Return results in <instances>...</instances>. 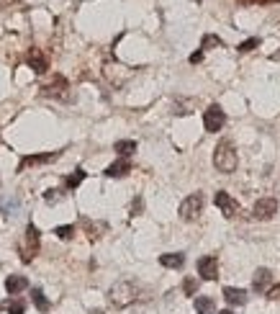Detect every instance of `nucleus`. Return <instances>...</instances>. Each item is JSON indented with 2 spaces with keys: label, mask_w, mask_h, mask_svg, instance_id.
Listing matches in <instances>:
<instances>
[{
  "label": "nucleus",
  "mask_w": 280,
  "mask_h": 314,
  "mask_svg": "<svg viewBox=\"0 0 280 314\" xmlns=\"http://www.w3.org/2000/svg\"><path fill=\"white\" fill-rule=\"evenodd\" d=\"M198 273H201V278H206V281H216V278H218V260H216L213 255L201 258V260H198Z\"/></svg>",
  "instance_id": "nucleus-8"
},
{
  "label": "nucleus",
  "mask_w": 280,
  "mask_h": 314,
  "mask_svg": "<svg viewBox=\"0 0 280 314\" xmlns=\"http://www.w3.org/2000/svg\"><path fill=\"white\" fill-rule=\"evenodd\" d=\"M270 278H272V276H270V270H267V268H259V270L254 273V283H252V286H254V291H265V288H267V283H270Z\"/></svg>",
  "instance_id": "nucleus-17"
},
{
  "label": "nucleus",
  "mask_w": 280,
  "mask_h": 314,
  "mask_svg": "<svg viewBox=\"0 0 280 314\" xmlns=\"http://www.w3.org/2000/svg\"><path fill=\"white\" fill-rule=\"evenodd\" d=\"M159 263L165 268H180L185 263V255L183 252H167V255H159Z\"/></svg>",
  "instance_id": "nucleus-15"
},
{
  "label": "nucleus",
  "mask_w": 280,
  "mask_h": 314,
  "mask_svg": "<svg viewBox=\"0 0 280 314\" xmlns=\"http://www.w3.org/2000/svg\"><path fill=\"white\" fill-rule=\"evenodd\" d=\"M44 201H47V204H57V201H59V191H47V193H44Z\"/></svg>",
  "instance_id": "nucleus-27"
},
{
  "label": "nucleus",
  "mask_w": 280,
  "mask_h": 314,
  "mask_svg": "<svg viewBox=\"0 0 280 314\" xmlns=\"http://www.w3.org/2000/svg\"><path fill=\"white\" fill-rule=\"evenodd\" d=\"M224 121H226V113H224V108L221 106H208L206 108V113H203V126H206V131H218L221 126H224Z\"/></svg>",
  "instance_id": "nucleus-5"
},
{
  "label": "nucleus",
  "mask_w": 280,
  "mask_h": 314,
  "mask_svg": "<svg viewBox=\"0 0 280 314\" xmlns=\"http://www.w3.org/2000/svg\"><path fill=\"white\" fill-rule=\"evenodd\" d=\"M213 201H216V206L221 209V214H224V217H234V214H236V209H239V206H236V201H234L226 191H218Z\"/></svg>",
  "instance_id": "nucleus-11"
},
{
  "label": "nucleus",
  "mask_w": 280,
  "mask_h": 314,
  "mask_svg": "<svg viewBox=\"0 0 280 314\" xmlns=\"http://www.w3.org/2000/svg\"><path fill=\"white\" fill-rule=\"evenodd\" d=\"M54 234H57L59 240H72V234H75V227H72V224H65V227H57V229H54Z\"/></svg>",
  "instance_id": "nucleus-22"
},
{
  "label": "nucleus",
  "mask_w": 280,
  "mask_h": 314,
  "mask_svg": "<svg viewBox=\"0 0 280 314\" xmlns=\"http://www.w3.org/2000/svg\"><path fill=\"white\" fill-rule=\"evenodd\" d=\"M242 6H270V3H277V0H239Z\"/></svg>",
  "instance_id": "nucleus-26"
},
{
  "label": "nucleus",
  "mask_w": 280,
  "mask_h": 314,
  "mask_svg": "<svg viewBox=\"0 0 280 314\" xmlns=\"http://www.w3.org/2000/svg\"><path fill=\"white\" fill-rule=\"evenodd\" d=\"M39 229L34 227V224H29L26 227V234H24V245H21V260L24 263H31L34 258H36V252H39Z\"/></svg>",
  "instance_id": "nucleus-3"
},
{
  "label": "nucleus",
  "mask_w": 280,
  "mask_h": 314,
  "mask_svg": "<svg viewBox=\"0 0 280 314\" xmlns=\"http://www.w3.org/2000/svg\"><path fill=\"white\" fill-rule=\"evenodd\" d=\"M113 149H116L121 157H129V154H134V152H136V142H131V139H121V142H116V144H113Z\"/></svg>",
  "instance_id": "nucleus-18"
},
{
  "label": "nucleus",
  "mask_w": 280,
  "mask_h": 314,
  "mask_svg": "<svg viewBox=\"0 0 280 314\" xmlns=\"http://www.w3.org/2000/svg\"><path fill=\"white\" fill-rule=\"evenodd\" d=\"M203 60V52H195V54H190V62L195 65V62H201Z\"/></svg>",
  "instance_id": "nucleus-29"
},
{
  "label": "nucleus",
  "mask_w": 280,
  "mask_h": 314,
  "mask_svg": "<svg viewBox=\"0 0 280 314\" xmlns=\"http://www.w3.org/2000/svg\"><path fill=\"white\" fill-rule=\"evenodd\" d=\"M126 173H131V163L126 160V157H121V160H116L113 165L106 168V175L108 178H124Z\"/></svg>",
  "instance_id": "nucleus-12"
},
{
  "label": "nucleus",
  "mask_w": 280,
  "mask_h": 314,
  "mask_svg": "<svg viewBox=\"0 0 280 314\" xmlns=\"http://www.w3.org/2000/svg\"><path fill=\"white\" fill-rule=\"evenodd\" d=\"M221 44H224V42H221V39H218L216 34H206V36H203V44H201V47H203V49H213V47H221Z\"/></svg>",
  "instance_id": "nucleus-21"
},
{
  "label": "nucleus",
  "mask_w": 280,
  "mask_h": 314,
  "mask_svg": "<svg viewBox=\"0 0 280 314\" xmlns=\"http://www.w3.org/2000/svg\"><path fill=\"white\" fill-rule=\"evenodd\" d=\"M59 157V152H47V154H29V157H24L21 160V165H18V173H24L26 168H31V165H42V163H52V160H57Z\"/></svg>",
  "instance_id": "nucleus-10"
},
{
  "label": "nucleus",
  "mask_w": 280,
  "mask_h": 314,
  "mask_svg": "<svg viewBox=\"0 0 280 314\" xmlns=\"http://www.w3.org/2000/svg\"><path fill=\"white\" fill-rule=\"evenodd\" d=\"M224 299L231 304V306H242L247 301V291L244 288H234V286H226L224 288Z\"/></svg>",
  "instance_id": "nucleus-13"
},
{
  "label": "nucleus",
  "mask_w": 280,
  "mask_h": 314,
  "mask_svg": "<svg viewBox=\"0 0 280 314\" xmlns=\"http://www.w3.org/2000/svg\"><path fill=\"white\" fill-rule=\"evenodd\" d=\"M267 299H270V301H280V283L272 286V288L267 291Z\"/></svg>",
  "instance_id": "nucleus-28"
},
{
  "label": "nucleus",
  "mask_w": 280,
  "mask_h": 314,
  "mask_svg": "<svg viewBox=\"0 0 280 314\" xmlns=\"http://www.w3.org/2000/svg\"><path fill=\"white\" fill-rule=\"evenodd\" d=\"M213 165H216V170H221V173H234V170H236L239 157H236V149H234L229 142H221V144L216 147V152H213Z\"/></svg>",
  "instance_id": "nucleus-2"
},
{
  "label": "nucleus",
  "mask_w": 280,
  "mask_h": 314,
  "mask_svg": "<svg viewBox=\"0 0 280 314\" xmlns=\"http://www.w3.org/2000/svg\"><path fill=\"white\" fill-rule=\"evenodd\" d=\"M31 299H34V304H36L39 311H49V299L44 296L42 288H31Z\"/></svg>",
  "instance_id": "nucleus-19"
},
{
  "label": "nucleus",
  "mask_w": 280,
  "mask_h": 314,
  "mask_svg": "<svg viewBox=\"0 0 280 314\" xmlns=\"http://www.w3.org/2000/svg\"><path fill=\"white\" fill-rule=\"evenodd\" d=\"M83 181H85V170H75V173H72V175H70V178L65 181V186H67V188L72 191V188H77V186H80Z\"/></svg>",
  "instance_id": "nucleus-20"
},
{
  "label": "nucleus",
  "mask_w": 280,
  "mask_h": 314,
  "mask_svg": "<svg viewBox=\"0 0 280 314\" xmlns=\"http://www.w3.org/2000/svg\"><path fill=\"white\" fill-rule=\"evenodd\" d=\"M201 211H203V196H201V193H193V196H188V199L180 204V219H185V222L198 219Z\"/></svg>",
  "instance_id": "nucleus-4"
},
{
  "label": "nucleus",
  "mask_w": 280,
  "mask_h": 314,
  "mask_svg": "<svg viewBox=\"0 0 280 314\" xmlns=\"http://www.w3.org/2000/svg\"><path fill=\"white\" fill-rule=\"evenodd\" d=\"M26 62H29V67L34 70V72H39V75H44L47 70H49V62H47V57H44V52L42 49H29V54H26Z\"/></svg>",
  "instance_id": "nucleus-9"
},
{
  "label": "nucleus",
  "mask_w": 280,
  "mask_h": 314,
  "mask_svg": "<svg viewBox=\"0 0 280 314\" xmlns=\"http://www.w3.org/2000/svg\"><path fill=\"white\" fill-rule=\"evenodd\" d=\"M67 90H70V83L62 77V75H54L52 77V83H47L44 88H42V93L47 95V98H67Z\"/></svg>",
  "instance_id": "nucleus-6"
},
{
  "label": "nucleus",
  "mask_w": 280,
  "mask_h": 314,
  "mask_svg": "<svg viewBox=\"0 0 280 314\" xmlns=\"http://www.w3.org/2000/svg\"><path fill=\"white\" fill-rule=\"evenodd\" d=\"M257 44H259V39H247V42H244V44H239L236 49H239V52H252Z\"/></svg>",
  "instance_id": "nucleus-25"
},
{
  "label": "nucleus",
  "mask_w": 280,
  "mask_h": 314,
  "mask_svg": "<svg viewBox=\"0 0 280 314\" xmlns=\"http://www.w3.org/2000/svg\"><path fill=\"white\" fill-rule=\"evenodd\" d=\"M136 296H139V288H136L131 281H118V283H113L111 291H108V301H111L113 306H118V309L134 304Z\"/></svg>",
  "instance_id": "nucleus-1"
},
{
  "label": "nucleus",
  "mask_w": 280,
  "mask_h": 314,
  "mask_svg": "<svg viewBox=\"0 0 280 314\" xmlns=\"http://www.w3.org/2000/svg\"><path fill=\"white\" fill-rule=\"evenodd\" d=\"M218 314H234V311H229V309H224V311H218Z\"/></svg>",
  "instance_id": "nucleus-30"
},
{
  "label": "nucleus",
  "mask_w": 280,
  "mask_h": 314,
  "mask_svg": "<svg viewBox=\"0 0 280 314\" xmlns=\"http://www.w3.org/2000/svg\"><path fill=\"white\" fill-rule=\"evenodd\" d=\"M195 311L198 314H213L216 311V304L211 296H195Z\"/></svg>",
  "instance_id": "nucleus-16"
},
{
  "label": "nucleus",
  "mask_w": 280,
  "mask_h": 314,
  "mask_svg": "<svg viewBox=\"0 0 280 314\" xmlns=\"http://www.w3.org/2000/svg\"><path fill=\"white\" fill-rule=\"evenodd\" d=\"M24 311H26V301L16 299V301L8 304V314H24Z\"/></svg>",
  "instance_id": "nucleus-23"
},
{
  "label": "nucleus",
  "mask_w": 280,
  "mask_h": 314,
  "mask_svg": "<svg viewBox=\"0 0 280 314\" xmlns=\"http://www.w3.org/2000/svg\"><path fill=\"white\" fill-rule=\"evenodd\" d=\"M29 286V278L26 276H8L6 278V291L13 296V293H21L24 288Z\"/></svg>",
  "instance_id": "nucleus-14"
},
{
  "label": "nucleus",
  "mask_w": 280,
  "mask_h": 314,
  "mask_svg": "<svg viewBox=\"0 0 280 314\" xmlns=\"http://www.w3.org/2000/svg\"><path fill=\"white\" fill-rule=\"evenodd\" d=\"M183 291H185L188 296H195V291H198V281H195V278H185V283H183Z\"/></svg>",
  "instance_id": "nucleus-24"
},
{
  "label": "nucleus",
  "mask_w": 280,
  "mask_h": 314,
  "mask_svg": "<svg viewBox=\"0 0 280 314\" xmlns=\"http://www.w3.org/2000/svg\"><path fill=\"white\" fill-rule=\"evenodd\" d=\"M272 214H277V201L275 199H259L254 204V219L267 222V219H272Z\"/></svg>",
  "instance_id": "nucleus-7"
}]
</instances>
